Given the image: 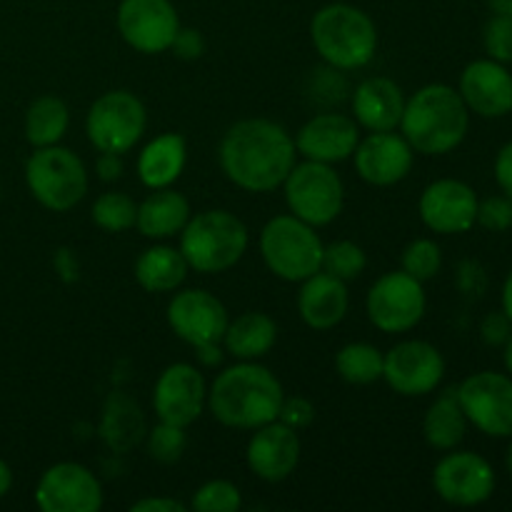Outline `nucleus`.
<instances>
[{
    "label": "nucleus",
    "instance_id": "37998d69",
    "mask_svg": "<svg viewBox=\"0 0 512 512\" xmlns=\"http://www.w3.org/2000/svg\"><path fill=\"white\" fill-rule=\"evenodd\" d=\"M495 180H498L500 190L512 198V143L503 145L495 158Z\"/></svg>",
    "mask_w": 512,
    "mask_h": 512
},
{
    "label": "nucleus",
    "instance_id": "6ab92c4d",
    "mask_svg": "<svg viewBox=\"0 0 512 512\" xmlns=\"http://www.w3.org/2000/svg\"><path fill=\"white\" fill-rule=\"evenodd\" d=\"M245 458H248V468L265 483H280L290 478L300 463L298 430L280 420L260 425L250 438Z\"/></svg>",
    "mask_w": 512,
    "mask_h": 512
},
{
    "label": "nucleus",
    "instance_id": "58836bf2",
    "mask_svg": "<svg viewBox=\"0 0 512 512\" xmlns=\"http://www.w3.org/2000/svg\"><path fill=\"white\" fill-rule=\"evenodd\" d=\"M478 223L493 233H503L512 225V198L510 195H495L478 203Z\"/></svg>",
    "mask_w": 512,
    "mask_h": 512
},
{
    "label": "nucleus",
    "instance_id": "393cba45",
    "mask_svg": "<svg viewBox=\"0 0 512 512\" xmlns=\"http://www.w3.org/2000/svg\"><path fill=\"white\" fill-rule=\"evenodd\" d=\"M148 435L140 405L123 390L108 395L100 418V438L113 453H130Z\"/></svg>",
    "mask_w": 512,
    "mask_h": 512
},
{
    "label": "nucleus",
    "instance_id": "c756f323",
    "mask_svg": "<svg viewBox=\"0 0 512 512\" xmlns=\"http://www.w3.org/2000/svg\"><path fill=\"white\" fill-rule=\"evenodd\" d=\"M468 433V418L458 403V393L448 390L440 395L428 408L423 420V435L430 448L435 450H455L465 440Z\"/></svg>",
    "mask_w": 512,
    "mask_h": 512
},
{
    "label": "nucleus",
    "instance_id": "423d86ee",
    "mask_svg": "<svg viewBox=\"0 0 512 512\" xmlns=\"http://www.w3.org/2000/svg\"><path fill=\"white\" fill-rule=\"evenodd\" d=\"M323 248L313 225L295 215L268 220L260 233V255L273 275L288 283H303L323 265Z\"/></svg>",
    "mask_w": 512,
    "mask_h": 512
},
{
    "label": "nucleus",
    "instance_id": "ddd939ff",
    "mask_svg": "<svg viewBox=\"0 0 512 512\" xmlns=\"http://www.w3.org/2000/svg\"><path fill=\"white\" fill-rule=\"evenodd\" d=\"M495 470L493 465L478 453H450L435 465L433 488L445 503L458 508H475L495 493Z\"/></svg>",
    "mask_w": 512,
    "mask_h": 512
},
{
    "label": "nucleus",
    "instance_id": "412c9836",
    "mask_svg": "<svg viewBox=\"0 0 512 512\" xmlns=\"http://www.w3.org/2000/svg\"><path fill=\"white\" fill-rule=\"evenodd\" d=\"M413 153L415 150L410 148L408 140L403 135H395L393 130L370 133L355 148V170L365 183L388 188L408 178L413 168Z\"/></svg>",
    "mask_w": 512,
    "mask_h": 512
},
{
    "label": "nucleus",
    "instance_id": "603ef678",
    "mask_svg": "<svg viewBox=\"0 0 512 512\" xmlns=\"http://www.w3.org/2000/svg\"><path fill=\"white\" fill-rule=\"evenodd\" d=\"M508 470H510V475H512V443H510V450H508Z\"/></svg>",
    "mask_w": 512,
    "mask_h": 512
},
{
    "label": "nucleus",
    "instance_id": "2eb2a0df",
    "mask_svg": "<svg viewBox=\"0 0 512 512\" xmlns=\"http://www.w3.org/2000/svg\"><path fill=\"white\" fill-rule=\"evenodd\" d=\"M35 503L43 512H98L103 508V488L85 465L58 463L40 478Z\"/></svg>",
    "mask_w": 512,
    "mask_h": 512
},
{
    "label": "nucleus",
    "instance_id": "20e7f679",
    "mask_svg": "<svg viewBox=\"0 0 512 512\" xmlns=\"http://www.w3.org/2000/svg\"><path fill=\"white\" fill-rule=\"evenodd\" d=\"M315 50L338 70L365 68L378 50V30L368 13L348 3L325 5L310 23Z\"/></svg>",
    "mask_w": 512,
    "mask_h": 512
},
{
    "label": "nucleus",
    "instance_id": "aec40b11",
    "mask_svg": "<svg viewBox=\"0 0 512 512\" xmlns=\"http://www.w3.org/2000/svg\"><path fill=\"white\" fill-rule=\"evenodd\" d=\"M360 143V130L353 118L343 113L313 115L295 135V150L305 160L318 163H340L355 153Z\"/></svg>",
    "mask_w": 512,
    "mask_h": 512
},
{
    "label": "nucleus",
    "instance_id": "a18cd8bd",
    "mask_svg": "<svg viewBox=\"0 0 512 512\" xmlns=\"http://www.w3.org/2000/svg\"><path fill=\"white\" fill-rule=\"evenodd\" d=\"M183 503L173 498H145L133 505V512H185Z\"/></svg>",
    "mask_w": 512,
    "mask_h": 512
},
{
    "label": "nucleus",
    "instance_id": "f257e3e1",
    "mask_svg": "<svg viewBox=\"0 0 512 512\" xmlns=\"http://www.w3.org/2000/svg\"><path fill=\"white\" fill-rule=\"evenodd\" d=\"M295 140L283 125L265 118L235 123L220 140V168L225 178L248 193L280 188L295 165Z\"/></svg>",
    "mask_w": 512,
    "mask_h": 512
},
{
    "label": "nucleus",
    "instance_id": "4c0bfd02",
    "mask_svg": "<svg viewBox=\"0 0 512 512\" xmlns=\"http://www.w3.org/2000/svg\"><path fill=\"white\" fill-rule=\"evenodd\" d=\"M485 50L498 63H512V15H493L483 30Z\"/></svg>",
    "mask_w": 512,
    "mask_h": 512
},
{
    "label": "nucleus",
    "instance_id": "a19ab883",
    "mask_svg": "<svg viewBox=\"0 0 512 512\" xmlns=\"http://www.w3.org/2000/svg\"><path fill=\"white\" fill-rule=\"evenodd\" d=\"M170 50L183 60H198L200 55L205 53V40L203 35H200V30L180 28L178 35H175L173 45H170Z\"/></svg>",
    "mask_w": 512,
    "mask_h": 512
},
{
    "label": "nucleus",
    "instance_id": "7ed1b4c3",
    "mask_svg": "<svg viewBox=\"0 0 512 512\" xmlns=\"http://www.w3.org/2000/svg\"><path fill=\"white\" fill-rule=\"evenodd\" d=\"M400 128L415 153L445 155L458 148L468 135L470 110L450 85H425L413 98L405 100Z\"/></svg>",
    "mask_w": 512,
    "mask_h": 512
},
{
    "label": "nucleus",
    "instance_id": "ea45409f",
    "mask_svg": "<svg viewBox=\"0 0 512 512\" xmlns=\"http://www.w3.org/2000/svg\"><path fill=\"white\" fill-rule=\"evenodd\" d=\"M313 418H315V408L310 400H305V398L285 400L283 398V405H280V413H278L280 423L290 425L293 430H300V428H308V425L313 423Z\"/></svg>",
    "mask_w": 512,
    "mask_h": 512
},
{
    "label": "nucleus",
    "instance_id": "dca6fc26",
    "mask_svg": "<svg viewBox=\"0 0 512 512\" xmlns=\"http://www.w3.org/2000/svg\"><path fill=\"white\" fill-rule=\"evenodd\" d=\"M208 403V388L195 365L175 363L160 373L153 390V408L160 423L188 428L203 413Z\"/></svg>",
    "mask_w": 512,
    "mask_h": 512
},
{
    "label": "nucleus",
    "instance_id": "c85d7f7f",
    "mask_svg": "<svg viewBox=\"0 0 512 512\" xmlns=\"http://www.w3.org/2000/svg\"><path fill=\"white\" fill-rule=\"evenodd\" d=\"M188 270L190 265L185 263L180 248L175 250L170 245H153L135 260V280L148 293H170L180 288Z\"/></svg>",
    "mask_w": 512,
    "mask_h": 512
},
{
    "label": "nucleus",
    "instance_id": "7c9ffc66",
    "mask_svg": "<svg viewBox=\"0 0 512 512\" xmlns=\"http://www.w3.org/2000/svg\"><path fill=\"white\" fill-rule=\"evenodd\" d=\"M68 123V105L55 95H43L30 105L28 115H25V138L33 148L58 145V140H63L65 130H68Z\"/></svg>",
    "mask_w": 512,
    "mask_h": 512
},
{
    "label": "nucleus",
    "instance_id": "bb28decb",
    "mask_svg": "<svg viewBox=\"0 0 512 512\" xmlns=\"http://www.w3.org/2000/svg\"><path fill=\"white\" fill-rule=\"evenodd\" d=\"M190 220V203L183 193L173 188H158L138 205V225L145 238L165 240L178 235Z\"/></svg>",
    "mask_w": 512,
    "mask_h": 512
},
{
    "label": "nucleus",
    "instance_id": "473e14b6",
    "mask_svg": "<svg viewBox=\"0 0 512 512\" xmlns=\"http://www.w3.org/2000/svg\"><path fill=\"white\" fill-rule=\"evenodd\" d=\"M138 218V205L125 193H103L93 203V223L108 233L130 230Z\"/></svg>",
    "mask_w": 512,
    "mask_h": 512
},
{
    "label": "nucleus",
    "instance_id": "f8f14e48",
    "mask_svg": "<svg viewBox=\"0 0 512 512\" xmlns=\"http://www.w3.org/2000/svg\"><path fill=\"white\" fill-rule=\"evenodd\" d=\"M445 360L435 345L425 340H405L390 348L383 360V378L405 398L428 395L443 383Z\"/></svg>",
    "mask_w": 512,
    "mask_h": 512
},
{
    "label": "nucleus",
    "instance_id": "6e6552de",
    "mask_svg": "<svg viewBox=\"0 0 512 512\" xmlns=\"http://www.w3.org/2000/svg\"><path fill=\"white\" fill-rule=\"evenodd\" d=\"M283 188L290 213L313 228L330 225L343 213V180L328 163L305 160V163L293 165Z\"/></svg>",
    "mask_w": 512,
    "mask_h": 512
},
{
    "label": "nucleus",
    "instance_id": "3c124183",
    "mask_svg": "<svg viewBox=\"0 0 512 512\" xmlns=\"http://www.w3.org/2000/svg\"><path fill=\"white\" fill-rule=\"evenodd\" d=\"M503 360H505V368H508V373H510V378H512V335L508 338V343H505Z\"/></svg>",
    "mask_w": 512,
    "mask_h": 512
},
{
    "label": "nucleus",
    "instance_id": "cd10ccee",
    "mask_svg": "<svg viewBox=\"0 0 512 512\" xmlns=\"http://www.w3.org/2000/svg\"><path fill=\"white\" fill-rule=\"evenodd\" d=\"M278 340V325L265 313H243L228 323L225 330V350L238 360H258L273 350Z\"/></svg>",
    "mask_w": 512,
    "mask_h": 512
},
{
    "label": "nucleus",
    "instance_id": "c9c22d12",
    "mask_svg": "<svg viewBox=\"0 0 512 512\" xmlns=\"http://www.w3.org/2000/svg\"><path fill=\"white\" fill-rule=\"evenodd\" d=\"M185 448H188V435H185V428H178V425L160 423L148 433V455L158 463H178Z\"/></svg>",
    "mask_w": 512,
    "mask_h": 512
},
{
    "label": "nucleus",
    "instance_id": "de8ad7c7",
    "mask_svg": "<svg viewBox=\"0 0 512 512\" xmlns=\"http://www.w3.org/2000/svg\"><path fill=\"white\" fill-rule=\"evenodd\" d=\"M10 485H13V473H10L8 465L0 460V498H5V495H8Z\"/></svg>",
    "mask_w": 512,
    "mask_h": 512
},
{
    "label": "nucleus",
    "instance_id": "49530a36",
    "mask_svg": "<svg viewBox=\"0 0 512 512\" xmlns=\"http://www.w3.org/2000/svg\"><path fill=\"white\" fill-rule=\"evenodd\" d=\"M198 358L203 360L205 365H218L220 360H223V353H220L218 345H200Z\"/></svg>",
    "mask_w": 512,
    "mask_h": 512
},
{
    "label": "nucleus",
    "instance_id": "39448f33",
    "mask_svg": "<svg viewBox=\"0 0 512 512\" xmlns=\"http://www.w3.org/2000/svg\"><path fill=\"white\" fill-rule=\"evenodd\" d=\"M248 250V228L228 210H205L180 230V253L195 273H223Z\"/></svg>",
    "mask_w": 512,
    "mask_h": 512
},
{
    "label": "nucleus",
    "instance_id": "a878e982",
    "mask_svg": "<svg viewBox=\"0 0 512 512\" xmlns=\"http://www.w3.org/2000/svg\"><path fill=\"white\" fill-rule=\"evenodd\" d=\"M188 160V145L178 133H163L150 140L138 158V178L145 188H170Z\"/></svg>",
    "mask_w": 512,
    "mask_h": 512
},
{
    "label": "nucleus",
    "instance_id": "f704fd0d",
    "mask_svg": "<svg viewBox=\"0 0 512 512\" xmlns=\"http://www.w3.org/2000/svg\"><path fill=\"white\" fill-rule=\"evenodd\" d=\"M440 265H443V253H440L435 240H413V243L403 250V270L408 275H413L415 280H420V283L433 280L435 275L440 273Z\"/></svg>",
    "mask_w": 512,
    "mask_h": 512
},
{
    "label": "nucleus",
    "instance_id": "c03bdc74",
    "mask_svg": "<svg viewBox=\"0 0 512 512\" xmlns=\"http://www.w3.org/2000/svg\"><path fill=\"white\" fill-rule=\"evenodd\" d=\"M95 170H98L100 180L110 183V180H118L123 175V160L118 153H103L95 163Z\"/></svg>",
    "mask_w": 512,
    "mask_h": 512
},
{
    "label": "nucleus",
    "instance_id": "a211bd4d",
    "mask_svg": "<svg viewBox=\"0 0 512 512\" xmlns=\"http://www.w3.org/2000/svg\"><path fill=\"white\" fill-rule=\"evenodd\" d=\"M478 203L475 190L463 180H435L420 195V218L433 233H468L478 223Z\"/></svg>",
    "mask_w": 512,
    "mask_h": 512
},
{
    "label": "nucleus",
    "instance_id": "1a4fd4ad",
    "mask_svg": "<svg viewBox=\"0 0 512 512\" xmlns=\"http://www.w3.org/2000/svg\"><path fill=\"white\" fill-rule=\"evenodd\" d=\"M145 105L128 90H110L100 95L88 110L85 130L100 153H128L145 133Z\"/></svg>",
    "mask_w": 512,
    "mask_h": 512
},
{
    "label": "nucleus",
    "instance_id": "79ce46f5",
    "mask_svg": "<svg viewBox=\"0 0 512 512\" xmlns=\"http://www.w3.org/2000/svg\"><path fill=\"white\" fill-rule=\"evenodd\" d=\"M512 335V320L505 313H490L483 320V340L488 345H505Z\"/></svg>",
    "mask_w": 512,
    "mask_h": 512
},
{
    "label": "nucleus",
    "instance_id": "8fccbe9b",
    "mask_svg": "<svg viewBox=\"0 0 512 512\" xmlns=\"http://www.w3.org/2000/svg\"><path fill=\"white\" fill-rule=\"evenodd\" d=\"M495 15H512V0H488Z\"/></svg>",
    "mask_w": 512,
    "mask_h": 512
},
{
    "label": "nucleus",
    "instance_id": "9d476101",
    "mask_svg": "<svg viewBox=\"0 0 512 512\" xmlns=\"http://www.w3.org/2000/svg\"><path fill=\"white\" fill-rule=\"evenodd\" d=\"M468 423L490 438H512V378L503 373H475L455 388Z\"/></svg>",
    "mask_w": 512,
    "mask_h": 512
},
{
    "label": "nucleus",
    "instance_id": "4468645a",
    "mask_svg": "<svg viewBox=\"0 0 512 512\" xmlns=\"http://www.w3.org/2000/svg\"><path fill=\"white\" fill-rule=\"evenodd\" d=\"M118 30L138 53H165L180 30V18L170 0H123L118 8Z\"/></svg>",
    "mask_w": 512,
    "mask_h": 512
},
{
    "label": "nucleus",
    "instance_id": "2f4dec72",
    "mask_svg": "<svg viewBox=\"0 0 512 512\" xmlns=\"http://www.w3.org/2000/svg\"><path fill=\"white\" fill-rule=\"evenodd\" d=\"M383 360L385 355L375 345L348 343L335 355V370L345 383L370 385L383 378Z\"/></svg>",
    "mask_w": 512,
    "mask_h": 512
},
{
    "label": "nucleus",
    "instance_id": "72a5a7b5",
    "mask_svg": "<svg viewBox=\"0 0 512 512\" xmlns=\"http://www.w3.org/2000/svg\"><path fill=\"white\" fill-rule=\"evenodd\" d=\"M365 265H368V258H365L363 248L355 245L353 240H338V243H330L328 248H323V265L320 268L340 278L343 283L358 278Z\"/></svg>",
    "mask_w": 512,
    "mask_h": 512
},
{
    "label": "nucleus",
    "instance_id": "0eeeda50",
    "mask_svg": "<svg viewBox=\"0 0 512 512\" xmlns=\"http://www.w3.org/2000/svg\"><path fill=\"white\" fill-rule=\"evenodd\" d=\"M25 180L33 198L55 213L75 208L88 193V170L83 160L60 145L35 148L25 163Z\"/></svg>",
    "mask_w": 512,
    "mask_h": 512
},
{
    "label": "nucleus",
    "instance_id": "09e8293b",
    "mask_svg": "<svg viewBox=\"0 0 512 512\" xmlns=\"http://www.w3.org/2000/svg\"><path fill=\"white\" fill-rule=\"evenodd\" d=\"M503 313L512 320V270L508 278H505V285H503Z\"/></svg>",
    "mask_w": 512,
    "mask_h": 512
},
{
    "label": "nucleus",
    "instance_id": "f03ea898",
    "mask_svg": "<svg viewBox=\"0 0 512 512\" xmlns=\"http://www.w3.org/2000/svg\"><path fill=\"white\" fill-rule=\"evenodd\" d=\"M283 398V385L265 365L240 360L215 378L208 408L225 428L255 430L278 420Z\"/></svg>",
    "mask_w": 512,
    "mask_h": 512
},
{
    "label": "nucleus",
    "instance_id": "e433bc0d",
    "mask_svg": "<svg viewBox=\"0 0 512 512\" xmlns=\"http://www.w3.org/2000/svg\"><path fill=\"white\" fill-rule=\"evenodd\" d=\"M243 508L240 490L228 480H210L193 495V510L198 512H238Z\"/></svg>",
    "mask_w": 512,
    "mask_h": 512
},
{
    "label": "nucleus",
    "instance_id": "b1692460",
    "mask_svg": "<svg viewBox=\"0 0 512 512\" xmlns=\"http://www.w3.org/2000/svg\"><path fill=\"white\" fill-rule=\"evenodd\" d=\"M348 288L330 273H315L303 280L298 293V313L303 323L313 330H330L348 313Z\"/></svg>",
    "mask_w": 512,
    "mask_h": 512
},
{
    "label": "nucleus",
    "instance_id": "5701e85b",
    "mask_svg": "<svg viewBox=\"0 0 512 512\" xmlns=\"http://www.w3.org/2000/svg\"><path fill=\"white\" fill-rule=\"evenodd\" d=\"M405 110L403 90L390 78H368L355 88V123L370 133H388L400 125Z\"/></svg>",
    "mask_w": 512,
    "mask_h": 512
},
{
    "label": "nucleus",
    "instance_id": "4be33fe9",
    "mask_svg": "<svg viewBox=\"0 0 512 512\" xmlns=\"http://www.w3.org/2000/svg\"><path fill=\"white\" fill-rule=\"evenodd\" d=\"M460 98L483 118L512 113V75L498 60H475L460 75Z\"/></svg>",
    "mask_w": 512,
    "mask_h": 512
},
{
    "label": "nucleus",
    "instance_id": "9b49d317",
    "mask_svg": "<svg viewBox=\"0 0 512 512\" xmlns=\"http://www.w3.org/2000/svg\"><path fill=\"white\" fill-rule=\"evenodd\" d=\"M365 305H368L370 323L378 330L408 333L423 320L428 298L420 280H415L405 270H398V273H385L383 278L375 280Z\"/></svg>",
    "mask_w": 512,
    "mask_h": 512
},
{
    "label": "nucleus",
    "instance_id": "f3484780",
    "mask_svg": "<svg viewBox=\"0 0 512 512\" xmlns=\"http://www.w3.org/2000/svg\"><path fill=\"white\" fill-rule=\"evenodd\" d=\"M228 310L208 290H183L168 305V325L193 348L218 345L228 330Z\"/></svg>",
    "mask_w": 512,
    "mask_h": 512
}]
</instances>
